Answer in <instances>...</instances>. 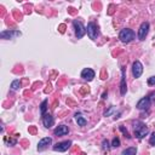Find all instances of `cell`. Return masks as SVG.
I'll return each mask as SVG.
<instances>
[{
  "mask_svg": "<svg viewBox=\"0 0 155 155\" xmlns=\"http://www.w3.org/2000/svg\"><path fill=\"white\" fill-rule=\"evenodd\" d=\"M148 85H149V86L155 85V76H150V78L148 79Z\"/></svg>",
  "mask_w": 155,
  "mask_h": 155,
  "instance_id": "22",
  "label": "cell"
},
{
  "mask_svg": "<svg viewBox=\"0 0 155 155\" xmlns=\"http://www.w3.org/2000/svg\"><path fill=\"white\" fill-rule=\"evenodd\" d=\"M73 25H74V29H75V35L78 39H81L85 34H86V28L84 27L82 22L81 21H78V19H74L73 21Z\"/></svg>",
  "mask_w": 155,
  "mask_h": 155,
  "instance_id": "4",
  "label": "cell"
},
{
  "mask_svg": "<svg viewBox=\"0 0 155 155\" xmlns=\"http://www.w3.org/2000/svg\"><path fill=\"white\" fill-rule=\"evenodd\" d=\"M51 143H52V138H51V137H45V138L40 139L39 143H38V150H39V151L45 150L48 145H51Z\"/></svg>",
  "mask_w": 155,
  "mask_h": 155,
  "instance_id": "10",
  "label": "cell"
},
{
  "mask_svg": "<svg viewBox=\"0 0 155 155\" xmlns=\"http://www.w3.org/2000/svg\"><path fill=\"white\" fill-rule=\"evenodd\" d=\"M75 120H76V122H78L79 126H85V125L87 124V120H86L80 113H76V114H75Z\"/></svg>",
  "mask_w": 155,
  "mask_h": 155,
  "instance_id": "15",
  "label": "cell"
},
{
  "mask_svg": "<svg viewBox=\"0 0 155 155\" xmlns=\"http://www.w3.org/2000/svg\"><path fill=\"white\" fill-rule=\"evenodd\" d=\"M68 132H69V127L65 126V125H59V126H57V127L54 128V131H53L54 136H58V137L65 136V134H68Z\"/></svg>",
  "mask_w": 155,
  "mask_h": 155,
  "instance_id": "12",
  "label": "cell"
},
{
  "mask_svg": "<svg viewBox=\"0 0 155 155\" xmlns=\"http://www.w3.org/2000/svg\"><path fill=\"white\" fill-rule=\"evenodd\" d=\"M19 87H21V81H19L18 79H16V80H13V81L11 82V88H12L13 91L19 90Z\"/></svg>",
  "mask_w": 155,
  "mask_h": 155,
  "instance_id": "18",
  "label": "cell"
},
{
  "mask_svg": "<svg viewBox=\"0 0 155 155\" xmlns=\"http://www.w3.org/2000/svg\"><path fill=\"white\" fill-rule=\"evenodd\" d=\"M86 33H87V35H88V38L91 40H96L97 36L99 35L98 25L94 22H88L87 23V27H86Z\"/></svg>",
  "mask_w": 155,
  "mask_h": 155,
  "instance_id": "3",
  "label": "cell"
},
{
  "mask_svg": "<svg viewBox=\"0 0 155 155\" xmlns=\"http://www.w3.org/2000/svg\"><path fill=\"white\" fill-rule=\"evenodd\" d=\"M71 145L70 140H64V142H59L57 144L53 145V150L54 151H67Z\"/></svg>",
  "mask_w": 155,
  "mask_h": 155,
  "instance_id": "9",
  "label": "cell"
},
{
  "mask_svg": "<svg viewBox=\"0 0 155 155\" xmlns=\"http://www.w3.org/2000/svg\"><path fill=\"white\" fill-rule=\"evenodd\" d=\"M148 33H149V23L148 22H143L140 24L139 29H138V39L139 40H144L147 38Z\"/></svg>",
  "mask_w": 155,
  "mask_h": 155,
  "instance_id": "6",
  "label": "cell"
},
{
  "mask_svg": "<svg viewBox=\"0 0 155 155\" xmlns=\"http://www.w3.org/2000/svg\"><path fill=\"white\" fill-rule=\"evenodd\" d=\"M46 110H47V99H44L42 103L40 104V113L41 115H46Z\"/></svg>",
  "mask_w": 155,
  "mask_h": 155,
  "instance_id": "17",
  "label": "cell"
},
{
  "mask_svg": "<svg viewBox=\"0 0 155 155\" xmlns=\"http://www.w3.org/2000/svg\"><path fill=\"white\" fill-rule=\"evenodd\" d=\"M120 130L124 132V134H125V137H127V138H131V136L128 134V132H127V130H125L124 128V126H120Z\"/></svg>",
  "mask_w": 155,
  "mask_h": 155,
  "instance_id": "23",
  "label": "cell"
},
{
  "mask_svg": "<svg viewBox=\"0 0 155 155\" xmlns=\"http://www.w3.org/2000/svg\"><path fill=\"white\" fill-rule=\"evenodd\" d=\"M133 127H134V134H136V137L139 138V139H142V138H143L144 136H147L148 132H149V128H148L142 121H134V122H133Z\"/></svg>",
  "mask_w": 155,
  "mask_h": 155,
  "instance_id": "2",
  "label": "cell"
},
{
  "mask_svg": "<svg viewBox=\"0 0 155 155\" xmlns=\"http://www.w3.org/2000/svg\"><path fill=\"white\" fill-rule=\"evenodd\" d=\"M149 143H150V145H155V132L151 133V136L149 138Z\"/></svg>",
  "mask_w": 155,
  "mask_h": 155,
  "instance_id": "21",
  "label": "cell"
},
{
  "mask_svg": "<svg viewBox=\"0 0 155 155\" xmlns=\"http://www.w3.org/2000/svg\"><path fill=\"white\" fill-rule=\"evenodd\" d=\"M143 73V64L139 62V61H134L133 64H132V74H133V78H140Z\"/></svg>",
  "mask_w": 155,
  "mask_h": 155,
  "instance_id": "5",
  "label": "cell"
},
{
  "mask_svg": "<svg viewBox=\"0 0 155 155\" xmlns=\"http://www.w3.org/2000/svg\"><path fill=\"white\" fill-rule=\"evenodd\" d=\"M150 103H151V98L150 97H143L142 99L138 101V103H137L136 107L139 110H148L149 107H150Z\"/></svg>",
  "mask_w": 155,
  "mask_h": 155,
  "instance_id": "8",
  "label": "cell"
},
{
  "mask_svg": "<svg viewBox=\"0 0 155 155\" xmlns=\"http://www.w3.org/2000/svg\"><path fill=\"white\" fill-rule=\"evenodd\" d=\"M134 38H136V34H134V31H133L132 29H130V28L121 29V31L119 33V39H120V41L124 42V44L131 42Z\"/></svg>",
  "mask_w": 155,
  "mask_h": 155,
  "instance_id": "1",
  "label": "cell"
},
{
  "mask_svg": "<svg viewBox=\"0 0 155 155\" xmlns=\"http://www.w3.org/2000/svg\"><path fill=\"white\" fill-rule=\"evenodd\" d=\"M127 85H126V76H125V69H121V82H120V93L124 96L126 94Z\"/></svg>",
  "mask_w": 155,
  "mask_h": 155,
  "instance_id": "13",
  "label": "cell"
},
{
  "mask_svg": "<svg viewBox=\"0 0 155 155\" xmlns=\"http://www.w3.org/2000/svg\"><path fill=\"white\" fill-rule=\"evenodd\" d=\"M81 78H82L84 80H86V81H91V80H93V78H94V71H93L91 68H85V69H82V71H81Z\"/></svg>",
  "mask_w": 155,
  "mask_h": 155,
  "instance_id": "11",
  "label": "cell"
},
{
  "mask_svg": "<svg viewBox=\"0 0 155 155\" xmlns=\"http://www.w3.org/2000/svg\"><path fill=\"white\" fill-rule=\"evenodd\" d=\"M102 145H103V149L104 150H108L110 147H109V142L107 140V139H103V142H102Z\"/></svg>",
  "mask_w": 155,
  "mask_h": 155,
  "instance_id": "20",
  "label": "cell"
},
{
  "mask_svg": "<svg viewBox=\"0 0 155 155\" xmlns=\"http://www.w3.org/2000/svg\"><path fill=\"white\" fill-rule=\"evenodd\" d=\"M111 147H113V148H117V147H120V139H119L117 137H115V138L113 139V142H111Z\"/></svg>",
  "mask_w": 155,
  "mask_h": 155,
  "instance_id": "19",
  "label": "cell"
},
{
  "mask_svg": "<svg viewBox=\"0 0 155 155\" xmlns=\"http://www.w3.org/2000/svg\"><path fill=\"white\" fill-rule=\"evenodd\" d=\"M15 36H21V31L19 30H2L0 33V38L4 40H10Z\"/></svg>",
  "mask_w": 155,
  "mask_h": 155,
  "instance_id": "7",
  "label": "cell"
},
{
  "mask_svg": "<svg viewBox=\"0 0 155 155\" xmlns=\"http://www.w3.org/2000/svg\"><path fill=\"white\" fill-rule=\"evenodd\" d=\"M136 154H137V149H136L134 147H130V148L125 149V150L121 153V155H136Z\"/></svg>",
  "mask_w": 155,
  "mask_h": 155,
  "instance_id": "16",
  "label": "cell"
},
{
  "mask_svg": "<svg viewBox=\"0 0 155 155\" xmlns=\"http://www.w3.org/2000/svg\"><path fill=\"white\" fill-rule=\"evenodd\" d=\"M42 124H44V126H45L46 128L52 127V126H53V124H54V119H53V116H52V115H50V114L44 115V116H42Z\"/></svg>",
  "mask_w": 155,
  "mask_h": 155,
  "instance_id": "14",
  "label": "cell"
}]
</instances>
